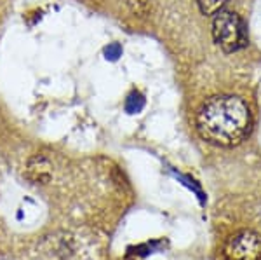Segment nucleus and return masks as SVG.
Wrapping results in <instances>:
<instances>
[{"label":"nucleus","mask_w":261,"mask_h":260,"mask_svg":"<svg viewBox=\"0 0 261 260\" xmlns=\"http://www.w3.org/2000/svg\"><path fill=\"white\" fill-rule=\"evenodd\" d=\"M129 7L134 14L145 16L150 9V0H129Z\"/></svg>","instance_id":"nucleus-7"},{"label":"nucleus","mask_w":261,"mask_h":260,"mask_svg":"<svg viewBox=\"0 0 261 260\" xmlns=\"http://www.w3.org/2000/svg\"><path fill=\"white\" fill-rule=\"evenodd\" d=\"M251 112L242 98L233 94L213 96L197 114V131L218 147H235L249 135Z\"/></svg>","instance_id":"nucleus-1"},{"label":"nucleus","mask_w":261,"mask_h":260,"mask_svg":"<svg viewBox=\"0 0 261 260\" xmlns=\"http://www.w3.org/2000/svg\"><path fill=\"white\" fill-rule=\"evenodd\" d=\"M27 175H28V178L33 180L35 183H47L50 177H53L50 162L42 156L32 157L27 168Z\"/></svg>","instance_id":"nucleus-4"},{"label":"nucleus","mask_w":261,"mask_h":260,"mask_svg":"<svg viewBox=\"0 0 261 260\" xmlns=\"http://www.w3.org/2000/svg\"><path fill=\"white\" fill-rule=\"evenodd\" d=\"M228 0H197V6L202 14L205 16H216L218 12L223 11Z\"/></svg>","instance_id":"nucleus-5"},{"label":"nucleus","mask_w":261,"mask_h":260,"mask_svg":"<svg viewBox=\"0 0 261 260\" xmlns=\"http://www.w3.org/2000/svg\"><path fill=\"white\" fill-rule=\"evenodd\" d=\"M145 108V96L140 91H133L125 100V112L127 114H140Z\"/></svg>","instance_id":"nucleus-6"},{"label":"nucleus","mask_w":261,"mask_h":260,"mask_svg":"<svg viewBox=\"0 0 261 260\" xmlns=\"http://www.w3.org/2000/svg\"><path fill=\"white\" fill-rule=\"evenodd\" d=\"M120 56H122V45L117 44V42L108 44L107 48H105V58H107L108 61H117Z\"/></svg>","instance_id":"nucleus-8"},{"label":"nucleus","mask_w":261,"mask_h":260,"mask_svg":"<svg viewBox=\"0 0 261 260\" xmlns=\"http://www.w3.org/2000/svg\"><path fill=\"white\" fill-rule=\"evenodd\" d=\"M213 39L225 53H233L247 44L246 28L239 14L231 11H221L214 16Z\"/></svg>","instance_id":"nucleus-2"},{"label":"nucleus","mask_w":261,"mask_h":260,"mask_svg":"<svg viewBox=\"0 0 261 260\" xmlns=\"http://www.w3.org/2000/svg\"><path fill=\"white\" fill-rule=\"evenodd\" d=\"M223 255L226 260H261V236L249 229L239 230L226 240Z\"/></svg>","instance_id":"nucleus-3"}]
</instances>
